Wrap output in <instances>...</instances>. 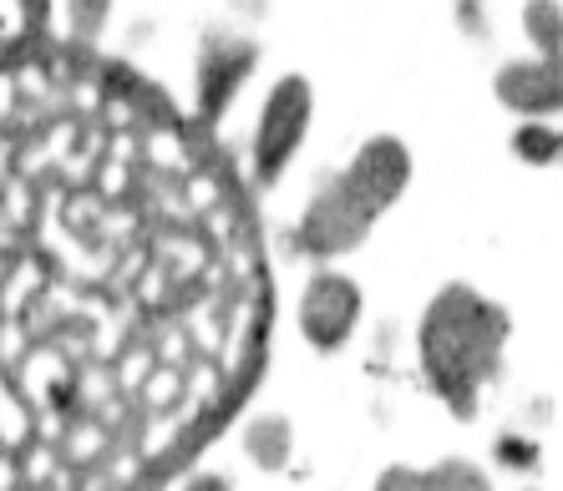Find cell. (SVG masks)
Returning <instances> with one entry per match:
<instances>
[{
    "label": "cell",
    "mask_w": 563,
    "mask_h": 491,
    "mask_svg": "<svg viewBox=\"0 0 563 491\" xmlns=\"http://www.w3.org/2000/svg\"><path fill=\"white\" fill-rule=\"evenodd\" d=\"M305 122H310V87L300 77H285L275 87V97L264 102L260 137H254V172H260V182L285 172V163L295 157V147L305 137Z\"/></svg>",
    "instance_id": "277c9868"
},
{
    "label": "cell",
    "mask_w": 563,
    "mask_h": 491,
    "mask_svg": "<svg viewBox=\"0 0 563 491\" xmlns=\"http://www.w3.org/2000/svg\"><path fill=\"white\" fill-rule=\"evenodd\" d=\"M102 15H107V0H71V26H77L81 36H97Z\"/></svg>",
    "instance_id": "8fae6325"
},
{
    "label": "cell",
    "mask_w": 563,
    "mask_h": 491,
    "mask_svg": "<svg viewBox=\"0 0 563 491\" xmlns=\"http://www.w3.org/2000/svg\"><path fill=\"white\" fill-rule=\"evenodd\" d=\"M361 320V289L345 274H314L300 294V335L314 349H341Z\"/></svg>",
    "instance_id": "5b68a950"
},
{
    "label": "cell",
    "mask_w": 563,
    "mask_h": 491,
    "mask_svg": "<svg viewBox=\"0 0 563 491\" xmlns=\"http://www.w3.org/2000/svg\"><path fill=\"white\" fill-rule=\"evenodd\" d=\"M528 36L543 56L538 62H512L498 71V102L528 116L563 112V11L553 0H528Z\"/></svg>",
    "instance_id": "3957f363"
},
{
    "label": "cell",
    "mask_w": 563,
    "mask_h": 491,
    "mask_svg": "<svg viewBox=\"0 0 563 491\" xmlns=\"http://www.w3.org/2000/svg\"><path fill=\"white\" fill-rule=\"evenodd\" d=\"M184 491H229V481H223L219 471H203V477H194Z\"/></svg>",
    "instance_id": "7c38bea8"
},
{
    "label": "cell",
    "mask_w": 563,
    "mask_h": 491,
    "mask_svg": "<svg viewBox=\"0 0 563 491\" xmlns=\"http://www.w3.org/2000/svg\"><path fill=\"white\" fill-rule=\"evenodd\" d=\"M512 147H518L528 163H549V157L563 153V137H559V132H549V127H523Z\"/></svg>",
    "instance_id": "9c48e42d"
},
{
    "label": "cell",
    "mask_w": 563,
    "mask_h": 491,
    "mask_svg": "<svg viewBox=\"0 0 563 491\" xmlns=\"http://www.w3.org/2000/svg\"><path fill=\"white\" fill-rule=\"evenodd\" d=\"M21 5H26L31 21H41V15H46V0H21Z\"/></svg>",
    "instance_id": "4fadbf2b"
},
{
    "label": "cell",
    "mask_w": 563,
    "mask_h": 491,
    "mask_svg": "<svg viewBox=\"0 0 563 491\" xmlns=\"http://www.w3.org/2000/svg\"><path fill=\"white\" fill-rule=\"evenodd\" d=\"M508 310L483 299L467 284H446L427 304L417 330L421 349V376L437 390V401L457 421L477 415L483 386L503 370V349H508Z\"/></svg>",
    "instance_id": "6da1fadb"
},
{
    "label": "cell",
    "mask_w": 563,
    "mask_h": 491,
    "mask_svg": "<svg viewBox=\"0 0 563 491\" xmlns=\"http://www.w3.org/2000/svg\"><path fill=\"white\" fill-rule=\"evenodd\" d=\"M289 446H295V426H289L285 415H254L250 426H244V456L254 466H264V471L285 466Z\"/></svg>",
    "instance_id": "52a82bcc"
},
{
    "label": "cell",
    "mask_w": 563,
    "mask_h": 491,
    "mask_svg": "<svg viewBox=\"0 0 563 491\" xmlns=\"http://www.w3.org/2000/svg\"><path fill=\"white\" fill-rule=\"evenodd\" d=\"M427 491H493V481L472 461H442L427 471Z\"/></svg>",
    "instance_id": "ba28073f"
},
{
    "label": "cell",
    "mask_w": 563,
    "mask_h": 491,
    "mask_svg": "<svg viewBox=\"0 0 563 491\" xmlns=\"http://www.w3.org/2000/svg\"><path fill=\"white\" fill-rule=\"evenodd\" d=\"M376 491H427V471H417V466H391V471H380Z\"/></svg>",
    "instance_id": "30bf717a"
},
{
    "label": "cell",
    "mask_w": 563,
    "mask_h": 491,
    "mask_svg": "<svg viewBox=\"0 0 563 491\" xmlns=\"http://www.w3.org/2000/svg\"><path fill=\"white\" fill-rule=\"evenodd\" d=\"M411 178V157L396 137H371L345 172L320 182V193L310 198L300 223V244L314 259H341L351 254L386 208L401 198Z\"/></svg>",
    "instance_id": "7a4b0ae2"
},
{
    "label": "cell",
    "mask_w": 563,
    "mask_h": 491,
    "mask_svg": "<svg viewBox=\"0 0 563 491\" xmlns=\"http://www.w3.org/2000/svg\"><path fill=\"white\" fill-rule=\"evenodd\" d=\"M254 66V52L250 46H234V52H209L203 56V116H219L223 97L244 81V71Z\"/></svg>",
    "instance_id": "8992f818"
}]
</instances>
